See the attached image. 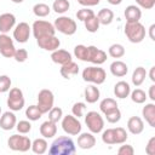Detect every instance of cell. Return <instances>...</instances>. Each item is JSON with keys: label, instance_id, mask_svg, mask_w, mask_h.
Instances as JSON below:
<instances>
[{"label": "cell", "instance_id": "obj_8", "mask_svg": "<svg viewBox=\"0 0 155 155\" xmlns=\"http://www.w3.org/2000/svg\"><path fill=\"white\" fill-rule=\"evenodd\" d=\"M7 107L10 110L12 111H19L23 107H24V96H23V92L21 88L18 87H13V88H10V93H8V97H7Z\"/></svg>", "mask_w": 155, "mask_h": 155}, {"label": "cell", "instance_id": "obj_35", "mask_svg": "<svg viewBox=\"0 0 155 155\" xmlns=\"http://www.w3.org/2000/svg\"><path fill=\"white\" fill-rule=\"evenodd\" d=\"M74 56L82 61V62H87L88 59V47L85 45H76L74 47Z\"/></svg>", "mask_w": 155, "mask_h": 155}, {"label": "cell", "instance_id": "obj_33", "mask_svg": "<svg viewBox=\"0 0 155 155\" xmlns=\"http://www.w3.org/2000/svg\"><path fill=\"white\" fill-rule=\"evenodd\" d=\"M108 53L113 58H121L125 56V47L121 44H113L109 46Z\"/></svg>", "mask_w": 155, "mask_h": 155}, {"label": "cell", "instance_id": "obj_29", "mask_svg": "<svg viewBox=\"0 0 155 155\" xmlns=\"http://www.w3.org/2000/svg\"><path fill=\"white\" fill-rule=\"evenodd\" d=\"M145 76H147V70L145 68L143 67H137L134 70H133V74H132V84L134 86H140L144 80H145Z\"/></svg>", "mask_w": 155, "mask_h": 155}, {"label": "cell", "instance_id": "obj_53", "mask_svg": "<svg viewBox=\"0 0 155 155\" xmlns=\"http://www.w3.org/2000/svg\"><path fill=\"white\" fill-rule=\"evenodd\" d=\"M149 78L153 82H155V67H151L150 68V71H149Z\"/></svg>", "mask_w": 155, "mask_h": 155}, {"label": "cell", "instance_id": "obj_44", "mask_svg": "<svg viewBox=\"0 0 155 155\" xmlns=\"http://www.w3.org/2000/svg\"><path fill=\"white\" fill-rule=\"evenodd\" d=\"M11 84H12V81L8 75H0V93L10 91Z\"/></svg>", "mask_w": 155, "mask_h": 155}, {"label": "cell", "instance_id": "obj_32", "mask_svg": "<svg viewBox=\"0 0 155 155\" xmlns=\"http://www.w3.org/2000/svg\"><path fill=\"white\" fill-rule=\"evenodd\" d=\"M70 7V2L69 0H54L53 1V5H52V10L56 12V13H65Z\"/></svg>", "mask_w": 155, "mask_h": 155}, {"label": "cell", "instance_id": "obj_3", "mask_svg": "<svg viewBox=\"0 0 155 155\" xmlns=\"http://www.w3.org/2000/svg\"><path fill=\"white\" fill-rule=\"evenodd\" d=\"M82 79L86 82L101 85L105 81L107 73L103 68H99V67H87L82 70Z\"/></svg>", "mask_w": 155, "mask_h": 155}, {"label": "cell", "instance_id": "obj_31", "mask_svg": "<svg viewBox=\"0 0 155 155\" xmlns=\"http://www.w3.org/2000/svg\"><path fill=\"white\" fill-rule=\"evenodd\" d=\"M84 24H85V28H86V30L88 33H96V31H98L99 25H101V23H99V21H98V18H97L96 15H93L92 17L87 18L86 21H84Z\"/></svg>", "mask_w": 155, "mask_h": 155}, {"label": "cell", "instance_id": "obj_38", "mask_svg": "<svg viewBox=\"0 0 155 155\" xmlns=\"http://www.w3.org/2000/svg\"><path fill=\"white\" fill-rule=\"evenodd\" d=\"M114 134H115V144H124L127 140V132L122 127H115L114 128Z\"/></svg>", "mask_w": 155, "mask_h": 155}, {"label": "cell", "instance_id": "obj_56", "mask_svg": "<svg viewBox=\"0 0 155 155\" xmlns=\"http://www.w3.org/2000/svg\"><path fill=\"white\" fill-rule=\"evenodd\" d=\"M0 114H1V107H0Z\"/></svg>", "mask_w": 155, "mask_h": 155}, {"label": "cell", "instance_id": "obj_23", "mask_svg": "<svg viewBox=\"0 0 155 155\" xmlns=\"http://www.w3.org/2000/svg\"><path fill=\"white\" fill-rule=\"evenodd\" d=\"M59 73H61V75L64 79H70L71 76L79 74V65H78V63L70 61V62H68V63H65V64L62 65Z\"/></svg>", "mask_w": 155, "mask_h": 155}, {"label": "cell", "instance_id": "obj_46", "mask_svg": "<svg viewBox=\"0 0 155 155\" xmlns=\"http://www.w3.org/2000/svg\"><path fill=\"white\" fill-rule=\"evenodd\" d=\"M13 58L16 59V62L23 63V62H25L27 58H28V51H27L25 48H16V52H15Z\"/></svg>", "mask_w": 155, "mask_h": 155}, {"label": "cell", "instance_id": "obj_27", "mask_svg": "<svg viewBox=\"0 0 155 155\" xmlns=\"http://www.w3.org/2000/svg\"><path fill=\"white\" fill-rule=\"evenodd\" d=\"M47 148H48V144L46 142V138H36L31 142L30 149L33 150V153L41 155V154H45L47 151Z\"/></svg>", "mask_w": 155, "mask_h": 155}, {"label": "cell", "instance_id": "obj_41", "mask_svg": "<svg viewBox=\"0 0 155 155\" xmlns=\"http://www.w3.org/2000/svg\"><path fill=\"white\" fill-rule=\"evenodd\" d=\"M102 140L104 144L113 145L115 144V134H114V128H107L102 133Z\"/></svg>", "mask_w": 155, "mask_h": 155}, {"label": "cell", "instance_id": "obj_20", "mask_svg": "<svg viewBox=\"0 0 155 155\" xmlns=\"http://www.w3.org/2000/svg\"><path fill=\"white\" fill-rule=\"evenodd\" d=\"M127 130L132 134H140L144 130V122L139 116H131L127 121Z\"/></svg>", "mask_w": 155, "mask_h": 155}, {"label": "cell", "instance_id": "obj_36", "mask_svg": "<svg viewBox=\"0 0 155 155\" xmlns=\"http://www.w3.org/2000/svg\"><path fill=\"white\" fill-rule=\"evenodd\" d=\"M25 116L29 119V121H36L42 116V113L38 108V105H29L25 109Z\"/></svg>", "mask_w": 155, "mask_h": 155}, {"label": "cell", "instance_id": "obj_45", "mask_svg": "<svg viewBox=\"0 0 155 155\" xmlns=\"http://www.w3.org/2000/svg\"><path fill=\"white\" fill-rule=\"evenodd\" d=\"M93 15H94V12H93L91 8H88V7H84V8L79 10V11L76 12V18H78L79 21L84 22V21H86L87 18L92 17Z\"/></svg>", "mask_w": 155, "mask_h": 155}, {"label": "cell", "instance_id": "obj_2", "mask_svg": "<svg viewBox=\"0 0 155 155\" xmlns=\"http://www.w3.org/2000/svg\"><path fill=\"white\" fill-rule=\"evenodd\" d=\"M125 35L132 44H139L145 38V28L140 22H133L125 24Z\"/></svg>", "mask_w": 155, "mask_h": 155}, {"label": "cell", "instance_id": "obj_4", "mask_svg": "<svg viewBox=\"0 0 155 155\" xmlns=\"http://www.w3.org/2000/svg\"><path fill=\"white\" fill-rule=\"evenodd\" d=\"M53 25H54L56 30H58L59 33H62L64 35H73V34H75V31L78 29L76 22L68 16H61V17L56 18Z\"/></svg>", "mask_w": 155, "mask_h": 155}, {"label": "cell", "instance_id": "obj_48", "mask_svg": "<svg viewBox=\"0 0 155 155\" xmlns=\"http://www.w3.org/2000/svg\"><path fill=\"white\" fill-rule=\"evenodd\" d=\"M138 7L145 8V10H151L155 6V0H136Z\"/></svg>", "mask_w": 155, "mask_h": 155}, {"label": "cell", "instance_id": "obj_28", "mask_svg": "<svg viewBox=\"0 0 155 155\" xmlns=\"http://www.w3.org/2000/svg\"><path fill=\"white\" fill-rule=\"evenodd\" d=\"M97 18L101 24L103 25H108L113 22L114 19V12L110 10V8H102L98 11L97 13Z\"/></svg>", "mask_w": 155, "mask_h": 155}, {"label": "cell", "instance_id": "obj_6", "mask_svg": "<svg viewBox=\"0 0 155 155\" xmlns=\"http://www.w3.org/2000/svg\"><path fill=\"white\" fill-rule=\"evenodd\" d=\"M7 145L13 151H21L25 153L31 148V140L27 136H19V134H12L7 139Z\"/></svg>", "mask_w": 155, "mask_h": 155}, {"label": "cell", "instance_id": "obj_18", "mask_svg": "<svg viewBox=\"0 0 155 155\" xmlns=\"http://www.w3.org/2000/svg\"><path fill=\"white\" fill-rule=\"evenodd\" d=\"M51 59H52L53 63L63 65V64H65V63H68V62L71 61V53L68 52L67 50L57 48V50H54L51 53Z\"/></svg>", "mask_w": 155, "mask_h": 155}, {"label": "cell", "instance_id": "obj_52", "mask_svg": "<svg viewBox=\"0 0 155 155\" xmlns=\"http://www.w3.org/2000/svg\"><path fill=\"white\" fill-rule=\"evenodd\" d=\"M154 30H155V24H151L150 27H149V36H150V39L154 41L155 40V35H154Z\"/></svg>", "mask_w": 155, "mask_h": 155}, {"label": "cell", "instance_id": "obj_55", "mask_svg": "<svg viewBox=\"0 0 155 155\" xmlns=\"http://www.w3.org/2000/svg\"><path fill=\"white\" fill-rule=\"evenodd\" d=\"M12 2H15V4H21V2H23L24 0H11Z\"/></svg>", "mask_w": 155, "mask_h": 155}, {"label": "cell", "instance_id": "obj_30", "mask_svg": "<svg viewBox=\"0 0 155 155\" xmlns=\"http://www.w3.org/2000/svg\"><path fill=\"white\" fill-rule=\"evenodd\" d=\"M33 12L36 17H46L50 15L51 12V8L47 4H44V2H39V4H35L33 6Z\"/></svg>", "mask_w": 155, "mask_h": 155}, {"label": "cell", "instance_id": "obj_7", "mask_svg": "<svg viewBox=\"0 0 155 155\" xmlns=\"http://www.w3.org/2000/svg\"><path fill=\"white\" fill-rule=\"evenodd\" d=\"M85 124L91 133H99L104 128V119L97 111H88L85 115Z\"/></svg>", "mask_w": 155, "mask_h": 155}, {"label": "cell", "instance_id": "obj_10", "mask_svg": "<svg viewBox=\"0 0 155 155\" xmlns=\"http://www.w3.org/2000/svg\"><path fill=\"white\" fill-rule=\"evenodd\" d=\"M53 103H54V96L52 93L51 90H47V88H44L39 92L38 94V108L40 109V111L42 114H46L51 110V108L53 107Z\"/></svg>", "mask_w": 155, "mask_h": 155}, {"label": "cell", "instance_id": "obj_37", "mask_svg": "<svg viewBox=\"0 0 155 155\" xmlns=\"http://www.w3.org/2000/svg\"><path fill=\"white\" fill-rule=\"evenodd\" d=\"M130 96H131V99H132V102L133 103H136V104H143L145 101H147V93L143 91V90H140V88H136V90H133L131 93H130Z\"/></svg>", "mask_w": 155, "mask_h": 155}, {"label": "cell", "instance_id": "obj_5", "mask_svg": "<svg viewBox=\"0 0 155 155\" xmlns=\"http://www.w3.org/2000/svg\"><path fill=\"white\" fill-rule=\"evenodd\" d=\"M31 31H33V35L35 39H40L44 36H50V35L56 34L54 25L47 21H44V19L35 21L31 25Z\"/></svg>", "mask_w": 155, "mask_h": 155}, {"label": "cell", "instance_id": "obj_47", "mask_svg": "<svg viewBox=\"0 0 155 155\" xmlns=\"http://www.w3.org/2000/svg\"><path fill=\"white\" fill-rule=\"evenodd\" d=\"M117 154L119 155H133L134 154V149L132 145L130 144H125V145H121L117 150Z\"/></svg>", "mask_w": 155, "mask_h": 155}, {"label": "cell", "instance_id": "obj_34", "mask_svg": "<svg viewBox=\"0 0 155 155\" xmlns=\"http://www.w3.org/2000/svg\"><path fill=\"white\" fill-rule=\"evenodd\" d=\"M115 108H117V102L114 98H104L99 103V109L103 114H105V113H108Z\"/></svg>", "mask_w": 155, "mask_h": 155}, {"label": "cell", "instance_id": "obj_13", "mask_svg": "<svg viewBox=\"0 0 155 155\" xmlns=\"http://www.w3.org/2000/svg\"><path fill=\"white\" fill-rule=\"evenodd\" d=\"M36 44L40 48H42L45 51L53 52L54 50L59 48L61 41L58 38H56V35H50V36H44V38L36 39Z\"/></svg>", "mask_w": 155, "mask_h": 155}, {"label": "cell", "instance_id": "obj_50", "mask_svg": "<svg viewBox=\"0 0 155 155\" xmlns=\"http://www.w3.org/2000/svg\"><path fill=\"white\" fill-rule=\"evenodd\" d=\"M78 2L85 7H91V6H96L101 2V0H78Z\"/></svg>", "mask_w": 155, "mask_h": 155}, {"label": "cell", "instance_id": "obj_40", "mask_svg": "<svg viewBox=\"0 0 155 155\" xmlns=\"http://www.w3.org/2000/svg\"><path fill=\"white\" fill-rule=\"evenodd\" d=\"M104 116H105V119H107L108 122H110V124H116V122H119L120 119H121V111H120L119 108H115V109H113V110L105 113Z\"/></svg>", "mask_w": 155, "mask_h": 155}, {"label": "cell", "instance_id": "obj_17", "mask_svg": "<svg viewBox=\"0 0 155 155\" xmlns=\"http://www.w3.org/2000/svg\"><path fill=\"white\" fill-rule=\"evenodd\" d=\"M16 124H17V119L12 110L5 111L0 116V128H2L4 131L12 130L13 127H16Z\"/></svg>", "mask_w": 155, "mask_h": 155}, {"label": "cell", "instance_id": "obj_51", "mask_svg": "<svg viewBox=\"0 0 155 155\" xmlns=\"http://www.w3.org/2000/svg\"><path fill=\"white\" fill-rule=\"evenodd\" d=\"M149 98L154 102L155 101V85H151L149 87Z\"/></svg>", "mask_w": 155, "mask_h": 155}, {"label": "cell", "instance_id": "obj_16", "mask_svg": "<svg viewBox=\"0 0 155 155\" xmlns=\"http://www.w3.org/2000/svg\"><path fill=\"white\" fill-rule=\"evenodd\" d=\"M78 147L84 149V150H87V149H91L96 145V137L93 136V133L91 132H84V133H79L78 134Z\"/></svg>", "mask_w": 155, "mask_h": 155}, {"label": "cell", "instance_id": "obj_26", "mask_svg": "<svg viewBox=\"0 0 155 155\" xmlns=\"http://www.w3.org/2000/svg\"><path fill=\"white\" fill-rule=\"evenodd\" d=\"M142 115L145 119V121L149 124V126L155 127V104L148 103L142 109Z\"/></svg>", "mask_w": 155, "mask_h": 155}, {"label": "cell", "instance_id": "obj_9", "mask_svg": "<svg viewBox=\"0 0 155 155\" xmlns=\"http://www.w3.org/2000/svg\"><path fill=\"white\" fill-rule=\"evenodd\" d=\"M62 128L69 136H78L81 133V122L74 115H65L62 117Z\"/></svg>", "mask_w": 155, "mask_h": 155}, {"label": "cell", "instance_id": "obj_24", "mask_svg": "<svg viewBox=\"0 0 155 155\" xmlns=\"http://www.w3.org/2000/svg\"><path fill=\"white\" fill-rule=\"evenodd\" d=\"M130 93H131V87H130L128 82L121 80V81L115 84V86H114V94H115V97H117L120 99H124V98L128 97Z\"/></svg>", "mask_w": 155, "mask_h": 155}, {"label": "cell", "instance_id": "obj_21", "mask_svg": "<svg viewBox=\"0 0 155 155\" xmlns=\"http://www.w3.org/2000/svg\"><path fill=\"white\" fill-rule=\"evenodd\" d=\"M84 97H85V101L90 104H93L96 103L99 97H101V92H99V88L93 84V85H88L85 91H84Z\"/></svg>", "mask_w": 155, "mask_h": 155}, {"label": "cell", "instance_id": "obj_42", "mask_svg": "<svg viewBox=\"0 0 155 155\" xmlns=\"http://www.w3.org/2000/svg\"><path fill=\"white\" fill-rule=\"evenodd\" d=\"M86 110V104L84 102H76L74 103V105L71 107V113L74 116H76L78 119L84 116V113Z\"/></svg>", "mask_w": 155, "mask_h": 155}, {"label": "cell", "instance_id": "obj_15", "mask_svg": "<svg viewBox=\"0 0 155 155\" xmlns=\"http://www.w3.org/2000/svg\"><path fill=\"white\" fill-rule=\"evenodd\" d=\"M16 25V17L13 13L6 12L0 15V33H8Z\"/></svg>", "mask_w": 155, "mask_h": 155}, {"label": "cell", "instance_id": "obj_14", "mask_svg": "<svg viewBox=\"0 0 155 155\" xmlns=\"http://www.w3.org/2000/svg\"><path fill=\"white\" fill-rule=\"evenodd\" d=\"M88 47V59L87 62H91L96 65H101L107 61V53L96 47V46H87Z\"/></svg>", "mask_w": 155, "mask_h": 155}, {"label": "cell", "instance_id": "obj_19", "mask_svg": "<svg viewBox=\"0 0 155 155\" xmlns=\"http://www.w3.org/2000/svg\"><path fill=\"white\" fill-rule=\"evenodd\" d=\"M124 15H125L127 23H133V22H139L140 17H142V11L136 5H128L125 8Z\"/></svg>", "mask_w": 155, "mask_h": 155}, {"label": "cell", "instance_id": "obj_39", "mask_svg": "<svg viewBox=\"0 0 155 155\" xmlns=\"http://www.w3.org/2000/svg\"><path fill=\"white\" fill-rule=\"evenodd\" d=\"M63 117V110L59 107H52L51 110L48 111V120L52 122H58Z\"/></svg>", "mask_w": 155, "mask_h": 155}, {"label": "cell", "instance_id": "obj_49", "mask_svg": "<svg viewBox=\"0 0 155 155\" xmlns=\"http://www.w3.org/2000/svg\"><path fill=\"white\" fill-rule=\"evenodd\" d=\"M145 153L148 155H155V137H151L148 140V144L145 147Z\"/></svg>", "mask_w": 155, "mask_h": 155}, {"label": "cell", "instance_id": "obj_54", "mask_svg": "<svg viewBox=\"0 0 155 155\" xmlns=\"http://www.w3.org/2000/svg\"><path fill=\"white\" fill-rule=\"evenodd\" d=\"M110 5H120L122 2V0H107Z\"/></svg>", "mask_w": 155, "mask_h": 155}, {"label": "cell", "instance_id": "obj_22", "mask_svg": "<svg viewBox=\"0 0 155 155\" xmlns=\"http://www.w3.org/2000/svg\"><path fill=\"white\" fill-rule=\"evenodd\" d=\"M57 133V126L56 122H52L50 120H46L40 126V134L44 138H53Z\"/></svg>", "mask_w": 155, "mask_h": 155}, {"label": "cell", "instance_id": "obj_12", "mask_svg": "<svg viewBox=\"0 0 155 155\" xmlns=\"http://www.w3.org/2000/svg\"><path fill=\"white\" fill-rule=\"evenodd\" d=\"M30 33H31V28L29 27V24L25 22H21L13 29V39L19 44H24L29 40Z\"/></svg>", "mask_w": 155, "mask_h": 155}, {"label": "cell", "instance_id": "obj_1", "mask_svg": "<svg viewBox=\"0 0 155 155\" xmlns=\"http://www.w3.org/2000/svg\"><path fill=\"white\" fill-rule=\"evenodd\" d=\"M75 151L76 148L74 140L68 136H61L56 138L48 149L50 155H71Z\"/></svg>", "mask_w": 155, "mask_h": 155}, {"label": "cell", "instance_id": "obj_25", "mask_svg": "<svg viewBox=\"0 0 155 155\" xmlns=\"http://www.w3.org/2000/svg\"><path fill=\"white\" fill-rule=\"evenodd\" d=\"M110 73L114 75V76H117V78H122L125 76L127 73H128V67L125 62L122 61H114L111 64H110Z\"/></svg>", "mask_w": 155, "mask_h": 155}, {"label": "cell", "instance_id": "obj_11", "mask_svg": "<svg viewBox=\"0 0 155 155\" xmlns=\"http://www.w3.org/2000/svg\"><path fill=\"white\" fill-rule=\"evenodd\" d=\"M16 52V47L13 45V40L7 35L1 33L0 34V53L5 58H13Z\"/></svg>", "mask_w": 155, "mask_h": 155}, {"label": "cell", "instance_id": "obj_43", "mask_svg": "<svg viewBox=\"0 0 155 155\" xmlns=\"http://www.w3.org/2000/svg\"><path fill=\"white\" fill-rule=\"evenodd\" d=\"M16 128H17V131H18L19 133L27 134V133H29L30 130H31V124H30V121H28V120H21L19 122L16 124Z\"/></svg>", "mask_w": 155, "mask_h": 155}]
</instances>
